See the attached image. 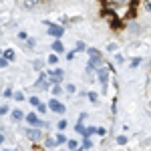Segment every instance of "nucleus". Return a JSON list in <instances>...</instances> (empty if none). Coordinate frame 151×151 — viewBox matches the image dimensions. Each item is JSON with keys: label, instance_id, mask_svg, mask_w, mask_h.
<instances>
[{"label": "nucleus", "instance_id": "ea45409f", "mask_svg": "<svg viewBox=\"0 0 151 151\" xmlns=\"http://www.w3.org/2000/svg\"><path fill=\"white\" fill-rule=\"evenodd\" d=\"M87 119H89V115H87V113H85V111H83L81 115H79V119H77V121H79V123H85V121H87Z\"/></svg>", "mask_w": 151, "mask_h": 151}, {"label": "nucleus", "instance_id": "1a4fd4ad", "mask_svg": "<svg viewBox=\"0 0 151 151\" xmlns=\"http://www.w3.org/2000/svg\"><path fill=\"white\" fill-rule=\"evenodd\" d=\"M24 117H26V113H24L22 109H12L10 111V121L12 123H22Z\"/></svg>", "mask_w": 151, "mask_h": 151}, {"label": "nucleus", "instance_id": "c9c22d12", "mask_svg": "<svg viewBox=\"0 0 151 151\" xmlns=\"http://www.w3.org/2000/svg\"><path fill=\"white\" fill-rule=\"evenodd\" d=\"M75 131L83 135V131H85V123H79V121H77V125H75Z\"/></svg>", "mask_w": 151, "mask_h": 151}, {"label": "nucleus", "instance_id": "f03ea898", "mask_svg": "<svg viewBox=\"0 0 151 151\" xmlns=\"http://www.w3.org/2000/svg\"><path fill=\"white\" fill-rule=\"evenodd\" d=\"M95 75H97L99 83L103 85V89H101V91H103V95H107V89H109V75H111V70H109V67H107V63H105V65H101V67L97 69V73H95Z\"/></svg>", "mask_w": 151, "mask_h": 151}, {"label": "nucleus", "instance_id": "412c9836", "mask_svg": "<svg viewBox=\"0 0 151 151\" xmlns=\"http://www.w3.org/2000/svg\"><path fill=\"white\" fill-rule=\"evenodd\" d=\"M10 105L8 103H4V105H0V119H2V117H6V115H10Z\"/></svg>", "mask_w": 151, "mask_h": 151}, {"label": "nucleus", "instance_id": "5701e85b", "mask_svg": "<svg viewBox=\"0 0 151 151\" xmlns=\"http://www.w3.org/2000/svg\"><path fill=\"white\" fill-rule=\"evenodd\" d=\"M63 89H65V93H69V95H75V93H77V85H75V83H67Z\"/></svg>", "mask_w": 151, "mask_h": 151}, {"label": "nucleus", "instance_id": "a18cd8bd", "mask_svg": "<svg viewBox=\"0 0 151 151\" xmlns=\"http://www.w3.org/2000/svg\"><path fill=\"white\" fill-rule=\"evenodd\" d=\"M12 151H22V149H20V147H16V149H12Z\"/></svg>", "mask_w": 151, "mask_h": 151}, {"label": "nucleus", "instance_id": "ddd939ff", "mask_svg": "<svg viewBox=\"0 0 151 151\" xmlns=\"http://www.w3.org/2000/svg\"><path fill=\"white\" fill-rule=\"evenodd\" d=\"M67 141H69L67 133H65V131H57V135H55V143H57V147H60V145H67Z\"/></svg>", "mask_w": 151, "mask_h": 151}, {"label": "nucleus", "instance_id": "e433bc0d", "mask_svg": "<svg viewBox=\"0 0 151 151\" xmlns=\"http://www.w3.org/2000/svg\"><path fill=\"white\" fill-rule=\"evenodd\" d=\"M8 65H10V63H8L6 58H4V57H0V69H8Z\"/></svg>", "mask_w": 151, "mask_h": 151}, {"label": "nucleus", "instance_id": "20e7f679", "mask_svg": "<svg viewBox=\"0 0 151 151\" xmlns=\"http://www.w3.org/2000/svg\"><path fill=\"white\" fill-rule=\"evenodd\" d=\"M48 79L52 85H60V83L65 81V69H60V67H55V69H48L47 70Z\"/></svg>", "mask_w": 151, "mask_h": 151}, {"label": "nucleus", "instance_id": "b1692460", "mask_svg": "<svg viewBox=\"0 0 151 151\" xmlns=\"http://www.w3.org/2000/svg\"><path fill=\"white\" fill-rule=\"evenodd\" d=\"M79 147H81V145H79V141H77V139H69V141H67V149H69V151H75V149H79Z\"/></svg>", "mask_w": 151, "mask_h": 151}, {"label": "nucleus", "instance_id": "c756f323", "mask_svg": "<svg viewBox=\"0 0 151 151\" xmlns=\"http://www.w3.org/2000/svg\"><path fill=\"white\" fill-rule=\"evenodd\" d=\"M141 60H143L141 57H135V58H131V60H129V67H131V69H137V67L141 65Z\"/></svg>", "mask_w": 151, "mask_h": 151}, {"label": "nucleus", "instance_id": "cd10ccee", "mask_svg": "<svg viewBox=\"0 0 151 151\" xmlns=\"http://www.w3.org/2000/svg\"><path fill=\"white\" fill-rule=\"evenodd\" d=\"M12 95H14V89H12L10 85H8V87L2 91V97H4V99H12Z\"/></svg>", "mask_w": 151, "mask_h": 151}, {"label": "nucleus", "instance_id": "39448f33", "mask_svg": "<svg viewBox=\"0 0 151 151\" xmlns=\"http://www.w3.org/2000/svg\"><path fill=\"white\" fill-rule=\"evenodd\" d=\"M24 121H26V125H28V127H40V129H42V123H45V119L38 115L36 111H30V113H26Z\"/></svg>", "mask_w": 151, "mask_h": 151}, {"label": "nucleus", "instance_id": "58836bf2", "mask_svg": "<svg viewBox=\"0 0 151 151\" xmlns=\"http://www.w3.org/2000/svg\"><path fill=\"white\" fill-rule=\"evenodd\" d=\"M97 135H99V137H105V135H107V129L105 127H97Z\"/></svg>", "mask_w": 151, "mask_h": 151}, {"label": "nucleus", "instance_id": "aec40b11", "mask_svg": "<svg viewBox=\"0 0 151 151\" xmlns=\"http://www.w3.org/2000/svg\"><path fill=\"white\" fill-rule=\"evenodd\" d=\"M47 65H48V67H57V65H58V55H55V52L48 55V57H47Z\"/></svg>", "mask_w": 151, "mask_h": 151}, {"label": "nucleus", "instance_id": "2f4dec72", "mask_svg": "<svg viewBox=\"0 0 151 151\" xmlns=\"http://www.w3.org/2000/svg\"><path fill=\"white\" fill-rule=\"evenodd\" d=\"M81 147L85 151H89V149H93V141L91 139H83V143H81Z\"/></svg>", "mask_w": 151, "mask_h": 151}, {"label": "nucleus", "instance_id": "37998d69", "mask_svg": "<svg viewBox=\"0 0 151 151\" xmlns=\"http://www.w3.org/2000/svg\"><path fill=\"white\" fill-rule=\"evenodd\" d=\"M16 26H18V24L14 22V20H10V22L6 24V28H10V30H14V28H16Z\"/></svg>", "mask_w": 151, "mask_h": 151}, {"label": "nucleus", "instance_id": "4468645a", "mask_svg": "<svg viewBox=\"0 0 151 151\" xmlns=\"http://www.w3.org/2000/svg\"><path fill=\"white\" fill-rule=\"evenodd\" d=\"M2 57L6 58L8 63H14V60H16V50H14V48H12V47L4 48V50H2Z\"/></svg>", "mask_w": 151, "mask_h": 151}, {"label": "nucleus", "instance_id": "6ab92c4d", "mask_svg": "<svg viewBox=\"0 0 151 151\" xmlns=\"http://www.w3.org/2000/svg\"><path fill=\"white\" fill-rule=\"evenodd\" d=\"M12 101H14V103H24V101H26V95H24L22 91H14V95H12Z\"/></svg>", "mask_w": 151, "mask_h": 151}, {"label": "nucleus", "instance_id": "79ce46f5", "mask_svg": "<svg viewBox=\"0 0 151 151\" xmlns=\"http://www.w3.org/2000/svg\"><path fill=\"white\" fill-rule=\"evenodd\" d=\"M143 6H145V12H151V0H145Z\"/></svg>", "mask_w": 151, "mask_h": 151}, {"label": "nucleus", "instance_id": "473e14b6", "mask_svg": "<svg viewBox=\"0 0 151 151\" xmlns=\"http://www.w3.org/2000/svg\"><path fill=\"white\" fill-rule=\"evenodd\" d=\"M113 58H115V63H117V65H123V63H125V57H123V55H121L119 50H117L115 55H113Z\"/></svg>", "mask_w": 151, "mask_h": 151}, {"label": "nucleus", "instance_id": "f8f14e48", "mask_svg": "<svg viewBox=\"0 0 151 151\" xmlns=\"http://www.w3.org/2000/svg\"><path fill=\"white\" fill-rule=\"evenodd\" d=\"M129 32L135 35V36H139L141 32H143V26H141L137 20H131V22H129Z\"/></svg>", "mask_w": 151, "mask_h": 151}, {"label": "nucleus", "instance_id": "c85d7f7f", "mask_svg": "<svg viewBox=\"0 0 151 151\" xmlns=\"http://www.w3.org/2000/svg\"><path fill=\"white\" fill-rule=\"evenodd\" d=\"M26 101H28V103L32 105V107H35V109H36V107H38V105H40V103H42V101H40V99H38V97H36V95H32V97H28V99H26Z\"/></svg>", "mask_w": 151, "mask_h": 151}, {"label": "nucleus", "instance_id": "bb28decb", "mask_svg": "<svg viewBox=\"0 0 151 151\" xmlns=\"http://www.w3.org/2000/svg\"><path fill=\"white\" fill-rule=\"evenodd\" d=\"M28 36H30V35H28L26 30H18V32H16V40H18V42H24Z\"/></svg>", "mask_w": 151, "mask_h": 151}, {"label": "nucleus", "instance_id": "c03bdc74", "mask_svg": "<svg viewBox=\"0 0 151 151\" xmlns=\"http://www.w3.org/2000/svg\"><path fill=\"white\" fill-rule=\"evenodd\" d=\"M0 151H12V149H8V147H2V149H0Z\"/></svg>", "mask_w": 151, "mask_h": 151}, {"label": "nucleus", "instance_id": "72a5a7b5", "mask_svg": "<svg viewBox=\"0 0 151 151\" xmlns=\"http://www.w3.org/2000/svg\"><path fill=\"white\" fill-rule=\"evenodd\" d=\"M75 50H77V52H87V45H85L83 40H79L77 47H75Z\"/></svg>", "mask_w": 151, "mask_h": 151}, {"label": "nucleus", "instance_id": "7c9ffc66", "mask_svg": "<svg viewBox=\"0 0 151 151\" xmlns=\"http://www.w3.org/2000/svg\"><path fill=\"white\" fill-rule=\"evenodd\" d=\"M36 113H38V115H47V113H48V107L45 103H40L38 107H36Z\"/></svg>", "mask_w": 151, "mask_h": 151}, {"label": "nucleus", "instance_id": "4c0bfd02", "mask_svg": "<svg viewBox=\"0 0 151 151\" xmlns=\"http://www.w3.org/2000/svg\"><path fill=\"white\" fill-rule=\"evenodd\" d=\"M107 50H109V52H117V42H109V45H107Z\"/></svg>", "mask_w": 151, "mask_h": 151}, {"label": "nucleus", "instance_id": "7ed1b4c3", "mask_svg": "<svg viewBox=\"0 0 151 151\" xmlns=\"http://www.w3.org/2000/svg\"><path fill=\"white\" fill-rule=\"evenodd\" d=\"M47 107H48V111L55 113V115H65V113H67V105L63 103L60 99H55V97L47 103Z\"/></svg>", "mask_w": 151, "mask_h": 151}, {"label": "nucleus", "instance_id": "6e6552de", "mask_svg": "<svg viewBox=\"0 0 151 151\" xmlns=\"http://www.w3.org/2000/svg\"><path fill=\"white\" fill-rule=\"evenodd\" d=\"M20 47H22L24 52H32L36 48V36H28L24 42H20Z\"/></svg>", "mask_w": 151, "mask_h": 151}, {"label": "nucleus", "instance_id": "49530a36", "mask_svg": "<svg viewBox=\"0 0 151 151\" xmlns=\"http://www.w3.org/2000/svg\"><path fill=\"white\" fill-rule=\"evenodd\" d=\"M75 151H85V149H83V147H79V149H75Z\"/></svg>", "mask_w": 151, "mask_h": 151}, {"label": "nucleus", "instance_id": "a878e982", "mask_svg": "<svg viewBox=\"0 0 151 151\" xmlns=\"http://www.w3.org/2000/svg\"><path fill=\"white\" fill-rule=\"evenodd\" d=\"M115 143H117V145H127V143H129V137H127V135H117V137H115Z\"/></svg>", "mask_w": 151, "mask_h": 151}, {"label": "nucleus", "instance_id": "423d86ee", "mask_svg": "<svg viewBox=\"0 0 151 151\" xmlns=\"http://www.w3.org/2000/svg\"><path fill=\"white\" fill-rule=\"evenodd\" d=\"M65 30H67V28H65L63 24H55V22H50V24L47 26L48 36H52L55 40H57V38H63V36H65Z\"/></svg>", "mask_w": 151, "mask_h": 151}, {"label": "nucleus", "instance_id": "9d476101", "mask_svg": "<svg viewBox=\"0 0 151 151\" xmlns=\"http://www.w3.org/2000/svg\"><path fill=\"white\" fill-rule=\"evenodd\" d=\"M32 69L36 70V73H42V70H47V60H45V58H35V60H32Z\"/></svg>", "mask_w": 151, "mask_h": 151}, {"label": "nucleus", "instance_id": "9b49d317", "mask_svg": "<svg viewBox=\"0 0 151 151\" xmlns=\"http://www.w3.org/2000/svg\"><path fill=\"white\" fill-rule=\"evenodd\" d=\"M52 52L55 55H63V52H67V48H65V45H63V40L60 38H57V40H52Z\"/></svg>", "mask_w": 151, "mask_h": 151}, {"label": "nucleus", "instance_id": "393cba45", "mask_svg": "<svg viewBox=\"0 0 151 151\" xmlns=\"http://www.w3.org/2000/svg\"><path fill=\"white\" fill-rule=\"evenodd\" d=\"M67 127H69V121L67 119H58L57 121V131H65Z\"/></svg>", "mask_w": 151, "mask_h": 151}, {"label": "nucleus", "instance_id": "f257e3e1", "mask_svg": "<svg viewBox=\"0 0 151 151\" xmlns=\"http://www.w3.org/2000/svg\"><path fill=\"white\" fill-rule=\"evenodd\" d=\"M22 133L32 141V143H42L45 135H47V133H45V129H40V127H28V125L22 129Z\"/></svg>", "mask_w": 151, "mask_h": 151}, {"label": "nucleus", "instance_id": "dca6fc26", "mask_svg": "<svg viewBox=\"0 0 151 151\" xmlns=\"http://www.w3.org/2000/svg\"><path fill=\"white\" fill-rule=\"evenodd\" d=\"M131 4V0H107V6L113 8V6H127Z\"/></svg>", "mask_w": 151, "mask_h": 151}, {"label": "nucleus", "instance_id": "4be33fe9", "mask_svg": "<svg viewBox=\"0 0 151 151\" xmlns=\"http://www.w3.org/2000/svg\"><path fill=\"white\" fill-rule=\"evenodd\" d=\"M87 99H89L93 105H97V103H99V93H95V91H87Z\"/></svg>", "mask_w": 151, "mask_h": 151}, {"label": "nucleus", "instance_id": "0eeeda50", "mask_svg": "<svg viewBox=\"0 0 151 151\" xmlns=\"http://www.w3.org/2000/svg\"><path fill=\"white\" fill-rule=\"evenodd\" d=\"M40 4H42V0H20V8H22V10H26V12L38 8Z\"/></svg>", "mask_w": 151, "mask_h": 151}, {"label": "nucleus", "instance_id": "2eb2a0df", "mask_svg": "<svg viewBox=\"0 0 151 151\" xmlns=\"http://www.w3.org/2000/svg\"><path fill=\"white\" fill-rule=\"evenodd\" d=\"M42 145H45V149H55L57 147V143H55V137L52 135H45V139H42Z\"/></svg>", "mask_w": 151, "mask_h": 151}, {"label": "nucleus", "instance_id": "f704fd0d", "mask_svg": "<svg viewBox=\"0 0 151 151\" xmlns=\"http://www.w3.org/2000/svg\"><path fill=\"white\" fill-rule=\"evenodd\" d=\"M75 57H77V50H67V55H65V58H67V60H75Z\"/></svg>", "mask_w": 151, "mask_h": 151}, {"label": "nucleus", "instance_id": "a211bd4d", "mask_svg": "<svg viewBox=\"0 0 151 151\" xmlns=\"http://www.w3.org/2000/svg\"><path fill=\"white\" fill-rule=\"evenodd\" d=\"M50 93H52L55 99H58L60 95L65 93V89H63V85H52V87H50Z\"/></svg>", "mask_w": 151, "mask_h": 151}, {"label": "nucleus", "instance_id": "de8ad7c7", "mask_svg": "<svg viewBox=\"0 0 151 151\" xmlns=\"http://www.w3.org/2000/svg\"><path fill=\"white\" fill-rule=\"evenodd\" d=\"M2 50H4V48H0V57H2Z\"/></svg>", "mask_w": 151, "mask_h": 151}, {"label": "nucleus", "instance_id": "f3484780", "mask_svg": "<svg viewBox=\"0 0 151 151\" xmlns=\"http://www.w3.org/2000/svg\"><path fill=\"white\" fill-rule=\"evenodd\" d=\"M93 135H97V127H85V131H83V139H91Z\"/></svg>", "mask_w": 151, "mask_h": 151}, {"label": "nucleus", "instance_id": "a19ab883", "mask_svg": "<svg viewBox=\"0 0 151 151\" xmlns=\"http://www.w3.org/2000/svg\"><path fill=\"white\" fill-rule=\"evenodd\" d=\"M4 143H6V133H4V131H0V147H2Z\"/></svg>", "mask_w": 151, "mask_h": 151}]
</instances>
